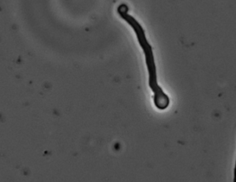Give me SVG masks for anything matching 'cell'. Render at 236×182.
Here are the masks:
<instances>
[{
	"label": "cell",
	"instance_id": "2",
	"mask_svg": "<svg viewBox=\"0 0 236 182\" xmlns=\"http://www.w3.org/2000/svg\"><path fill=\"white\" fill-rule=\"evenodd\" d=\"M233 182H236V157H235V165H234V169H233Z\"/></svg>",
	"mask_w": 236,
	"mask_h": 182
},
{
	"label": "cell",
	"instance_id": "1",
	"mask_svg": "<svg viewBox=\"0 0 236 182\" xmlns=\"http://www.w3.org/2000/svg\"><path fill=\"white\" fill-rule=\"evenodd\" d=\"M128 6L126 3H121L118 6L117 13L120 17L132 27L137 35L139 45L144 53L149 76V87L154 93V104L158 110H165L169 106L170 99L158 84L157 69L152 47L147 40L144 29L135 18L128 13Z\"/></svg>",
	"mask_w": 236,
	"mask_h": 182
}]
</instances>
